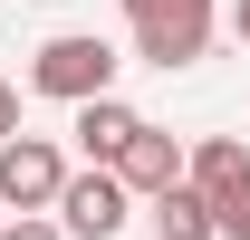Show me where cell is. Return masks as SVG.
I'll list each match as a JSON object with an SVG mask.
<instances>
[{
  "instance_id": "1",
  "label": "cell",
  "mask_w": 250,
  "mask_h": 240,
  "mask_svg": "<svg viewBox=\"0 0 250 240\" xmlns=\"http://www.w3.org/2000/svg\"><path fill=\"white\" fill-rule=\"evenodd\" d=\"M116 67H125V58H116L96 29H58V39H39L29 87H39V96H58L67 116H77V106H96V96H116Z\"/></svg>"
},
{
  "instance_id": "9",
  "label": "cell",
  "mask_w": 250,
  "mask_h": 240,
  "mask_svg": "<svg viewBox=\"0 0 250 240\" xmlns=\"http://www.w3.org/2000/svg\"><path fill=\"white\" fill-rule=\"evenodd\" d=\"M212 221H221V240H250V182L231 192V202H212Z\"/></svg>"
},
{
  "instance_id": "11",
  "label": "cell",
  "mask_w": 250,
  "mask_h": 240,
  "mask_svg": "<svg viewBox=\"0 0 250 240\" xmlns=\"http://www.w3.org/2000/svg\"><path fill=\"white\" fill-rule=\"evenodd\" d=\"M10 135H20V87L0 77V144H10Z\"/></svg>"
},
{
  "instance_id": "3",
  "label": "cell",
  "mask_w": 250,
  "mask_h": 240,
  "mask_svg": "<svg viewBox=\"0 0 250 240\" xmlns=\"http://www.w3.org/2000/svg\"><path fill=\"white\" fill-rule=\"evenodd\" d=\"M58 192H67V154L48 144V135H10L0 144V211H58Z\"/></svg>"
},
{
  "instance_id": "2",
  "label": "cell",
  "mask_w": 250,
  "mask_h": 240,
  "mask_svg": "<svg viewBox=\"0 0 250 240\" xmlns=\"http://www.w3.org/2000/svg\"><path fill=\"white\" fill-rule=\"evenodd\" d=\"M212 20H221V0H164V10H145L135 20V58L145 67H202L212 58Z\"/></svg>"
},
{
  "instance_id": "6",
  "label": "cell",
  "mask_w": 250,
  "mask_h": 240,
  "mask_svg": "<svg viewBox=\"0 0 250 240\" xmlns=\"http://www.w3.org/2000/svg\"><path fill=\"white\" fill-rule=\"evenodd\" d=\"M67 135H77V154H87V173H116V154L145 135V116H135L125 96H96V106H77V125H67Z\"/></svg>"
},
{
  "instance_id": "7",
  "label": "cell",
  "mask_w": 250,
  "mask_h": 240,
  "mask_svg": "<svg viewBox=\"0 0 250 240\" xmlns=\"http://www.w3.org/2000/svg\"><path fill=\"white\" fill-rule=\"evenodd\" d=\"M183 182L202 192V202H231V192L250 182V144L241 135H202V144L183 154Z\"/></svg>"
},
{
  "instance_id": "4",
  "label": "cell",
  "mask_w": 250,
  "mask_h": 240,
  "mask_svg": "<svg viewBox=\"0 0 250 240\" xmlns=\"http://www.w3.org/2000/svg\"><path fill=\"white\" fill-rule=\"evenodd\" d=\"M125 221H135V192L116 173H67V192H58V231L67 240H116Z\"/></svg>"
},
{
  "instance_id": "12",
  "label": "cell",
  "mask_w": 250,
  "mask_h": 240,
  "mask_svg": "<svg viewBox=\"0 0 250 240\" xmlns=\"http://www.w3.org/2000/svg\"><path fill=\"white\" fill-rule=\"evenodd\" d=\"M231 39H241V48H250V0H231Z\"/></svg>"
},
{
  "instance_id": "10",
  "label": "cell",
  "mask_w": 250,
  "mask_h": 240,
  "mask_svg": "<svg viewBox=\"0 0 250 240\" xmlns=\"http://www.w3.org/2000/svg\"><path fill=\"white\" fill-rule=\"evenodd\" d=\"M0 240H67L58 211H29V221H0Z\"/></svg>"
},
{
  "instance_id": "5",
  "label": "cell",
  "mask_w": 250,
  "mask_h": 240,
  "mask_svg": "<svg viewBox=\"0 0 250 240\" xmlns=\"http://www.w3.org/2000/svg\"><path fill=\"white\" fill-rule=\"evenodd\" d=\"M183 154H192V144H173L164 125H145V135H135V144L116 154V182L135 192V202H164V192L183 182Z\"/></svg>"
},
{
  "instance_id": "13",
  "label": "cell",
  "mask_w": 250,
  "mask_h": 240,
  "mask_svg": "<svg viewBox=\"0 0 250 240\" xmlns=\"http://www.w3.org/2000/svg\"><path fill=\"white\" fill-rule=\"evenodd\" d=\"M116 10H125V29H135V20H145V10H164V0H116Z\"/></svg>"
},
{
  "instance_id": "8",
  "label": "cell",
  "mask_w": 250,
  "mask_h": 240,
  "mask_svg": "<svg viewBox=\"0 0 250 240\" xmlns=\"http://www.w3.org/2000/svg\"><path fill=\"white\" fill-rule=\"evenodd\" d=\"M145 221H154V240H221V221H212V202H202L192 182H173L164 202H145Z\"/></svg>"
}]
</instances>
